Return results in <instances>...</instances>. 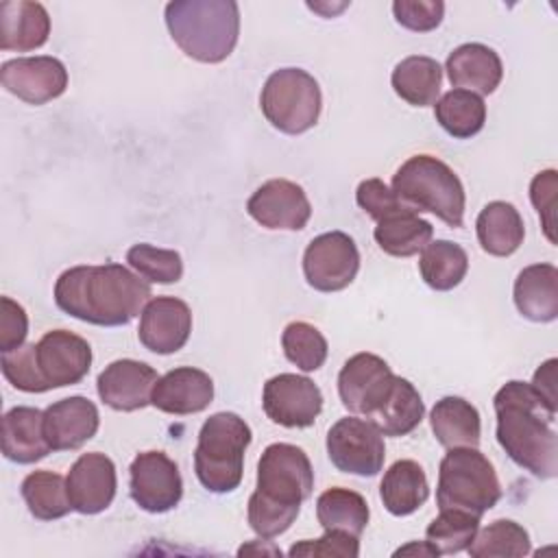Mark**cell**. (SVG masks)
Listing matches in <instances>:
<instances>
[{
    "label": "cell",
    "mask_w": 558,
    "mask_h": 558,
    "mask_svg": "<svg viewBox=\"0 0 558 558\" xmlns=\"http://www.w3.org/2000/svg\"><path fill=\"white\" fill-rule=\"evenodd\" d=\"M150 296L148 281L122 264L74 266L63 270L54 283L57 307L98 327L131 323Z\"/></svg>",
    "instance_id": "6da1fadb"
},
{
    "label": "cell",
    "mask_w": 558,
    "mask_h": 558,
    "mask_svg": "<svg viewBox=\"0 0 558 558\" xmlns=\"http://www.w3.org/2000/svg\"><path fill=\"white\" fill-rule=\"evenodd\" d=\"M493 408L497 414V442L508 458L538 480L556 477V405L545 401L532 384L512 379L497 390Z\"/></svg>",
    "instance_id": "7a4b0ae2"
},
{
    "label": "cell",
    "mask_w": 558,
    "mask_h": 558,
    "mask_svg": "<svg viewBox=\"0 0 558 558\" xmlns=\"http://www.w3.org/2000/svg\"><path fill=\"white\" fill-rule=\"evenodd\" d=\"M314 490L307 453L290 442H272L257 462V486L248 497V525L259 538L283 534Z\"/></svg>",
    "instance_id": "3957f363"
},
{
    "label": "cell",
    "mask_w": 558,
    "mask_h": 558,
    "mask_svg": "<svg viewBox=\"0 0 558 558\" xmlns=\"http://www.w3.org/2000/svg\"><path fill=\"white\" fill-rule=\"evenodd\" d=\"M172 41L194 61H225L240 35V7L233 0H174L166 4Z\"/></svg>",
    "instance_id": "277c9868"
},
{
    "label": "cell",
    "mask_w": 558,
    "mask_h": 558,
    "mask_svg": "<svg viewBox=\"0 0 558 558\" xmlns=\"http://www.w3.org/2000/svg\"><path fill=\"white\" fill-rule=\"evenodd\" d=\"M251 438L248 423L235 412H216L203 423L194 449V471L203 488L222 495L240 486Z\"/></svg>",
    "instance_id": "5b68a950"
},
{
    "label": "cell",
    "mask_w": 558,
    "mask_h": 558,
    "mask_svg": "<svg viewBox=\"0 0 558 558\" xmlns=\"http://www.w3.org/2000/svg\"><path fill=\"white\" fill-rule=\"evenodd\" d=\"M392 192L414 211H429L458 229L464 222V187L458 174L438 157L414 155L392 177Z\"/></svg>",
    "instance_id": "8992f818"
},
{
    "label": "cell",
    "mask_w": 558,
    "mask_h": 558,
    "mask_svg": "<svg viewBox=\"0 0 558 558\" xmlns=\"http://www.w3.org/2000/svg\"><path fill=\"white\" fill-rule=\"evenodd\" d=\"M501 499V484L493 462L477 447H453L438 466L436 504L482 517Z\"/></svg>",
    "instance_id": "52a82bcc"
},
{
    "label": "cell",
    "mask_w": 558,
    "mask_h": 558,
    "mask_svg": "<svg viewBox=\"0 0 558 558\" xmlns=\"http://www.w3.org/2000/svg\"><path fill=\"white\" fill-rule=\"evenodd\" d=\"M266 120L288 135L310 131L320 116L323 96L316 78L301 68L275 70L259 94Z\"/></svg>",
    "instance_id": "ba28073f"
},
{
    "label": "cell",
    "mask_w": 558,
    "mask_h": 558,
    "mask_svg": "<svg viewBox=\"0 0 558 558\" xmlns=\"http://www.w3.org/2000/svg\"><path fill=\"white\" fill-rule=\"evenodd\" d=\"M327 456L342 473L373 477L384 466V434L371 421L344 416L327 432Z\"/></svg>",
    "instance_id": "9c48e42d"
},
{
    "label": "cell",
    "mask_w": 558,
    "mask_h": 558,
    "mask_svg": "<svg viewBox=\"0 0 558 558\" xmlns=\"http://www.w3.org/2000/svg\"><path fill=\"white\" fill-rule=\"evenodd\" d=\"M35 373L39 392L78 384L92 366V347L85 338L68 331L52 329L33 342Z\"/></svg>",
    "instance_id": "30bf717a"
},
{
    "label": "cell",
    "mask_w": 558,
    "mask_h": 558,
    "mask_svg": "<svg viewBox=\"0 0 558 558\" xmlns=\"http://www.w3.org/2000/svg\"><path fill=\"white\" fill-rule=\"evenodd\" d=\"M360 270V251L344 231L316 235L303 253L305 281L318 292H338L353 283Z\"/></svg>",
    "instance_id": "8fae6325"
},
{
    "label": "cell",
    "mask_w": 558,
    "mask_h": 558,
    "mask_svg": "<svg viewBox=\"0 0 558 558\" xmlns=\"http://www.w3.org/2000/svg\"><path fill=\"white\" fill-rule=\"evenodd\" d=\"M392 381L395 373L390 371L386 360L364 351L351 355L340 368L338 395L349 412L371 418L386 401Z\"/></svg>",
    "instance_id": "7c38bea8"
},
{
    "label": "cell",
    "mask_w": 558,
    "mask_h": 558,
    "mask_svg": "<svg viewBox=\"0 0 558 558\" xmlns=\"http://www.w3.org/2000/svg\"><path fill=\"white\" fill-rule=\"evenodd\" d=\"M131 499L150 514L172 510L183 497V480L174 460L163 451L137 453L129 469Z\"/></svg>",
    "instance_id": "4fadbf2b"
},
{
    "label": "cell",
    "mask_w": 558,
    "mask_h": 558,
    "mask_svg": "<svg viewBox=\"0 0 558 558\" xmlns=\"http://www.w3.org/2000/svg\"><path fill=\"white\" fill-rule=\"evenodd\" d=\"M262 405L266 416L281 427H310L323 410V392L310 377L279 373L264 384Z\"/></svg>",
    "instance_id": "5bb4252c"
},
{
    "label": "cell",
    "mask_w": 558,
    "mask_h": 558,
    "mask_svg": "<svg viewBox=\"0 0 558 558\" xmlns=\"http://www.w3.org/2000/svg\"><path fill=\"white\" fill-rule=\"evenodd\" d=\"M0 81L2 87L20 100L28 105H44L65 92L68 70L57 57L50 54L17 57L2 63Z\"/></svg>",
    "instance_id": "9a60e30c"
},
{
    "label": "cell",
    "mask_w": 558,
    "mask_h": 558,
    "mask_svg": "<svg viewBox=\"0 0 558 558\" xmlns=\"http://www.w3.org/2000/svg\"><path fill=\"white\" fill-rule=\"evenodd\" d=\"M246 211L266 229L301 231L312 216V205L299 183L270 179L251 194Z\"/></svg>",
    "instance_id": "2e32d148"
},
{
    "label": "cell",
    "mask_w": 558,
    "mask_h": 558,
    "mask_svg": "<svg viewBox=\"0 0 558 558\" xmlns=\"http://www.w3.org/2000/svg\"><path fill=\"white\" fill-rule=\"evenodd\" d=\"M72 510L81 514H98L107 510L116 497L118 477L116 464L109 456L92 451L83 453L65 477Z\"/></svg>",
    "instance_id": "e0dca14e"
},
{
    "label": "cell",
    "mask_w": 558,
    "mask_h": 558,
    "mask_svg": "<svg viewBox=\"0 0 558 558\" xmlns=\"http://www.w3.org/2000/svg\"><path fill=\"white\" fill-rule=\"evenodd\" d=\"M192 333V310L177 296L150 299L140 318V342L159 355L177 353L185 347Z\"/></svg>",
    "instance_id": "ac0fdd59"
},
{
    "label": "cell",
    "mask_w": 558,
    "mask_h": 558,
    "mask_svg": "<svg viewBox=\"0 0 558 558\" xmlns=\"http://www.w3.org/2000/svg\"><path fill=\"white\" fill-rule=\"evenodd\" d=\"M157 371L140 360H116L96 379L98 397L105 405L118 412L142 410L150 403L157 384Z\"/></svg>",
    "instance_id": "d6986e66"
},
{
    "label": "cell",
    "mask_w": 558,
    "mask_h": 558,
    "mask_svg": "<svg viewBox=\"0 0 558 558\" xmlns=\"http://www.w3.org/2000/svg\"><path fill=\"white\" fill-rule=\"evenodd\" d=\"M98 408L87 397H68L44 410V434L52 451H72L96 436Z\"/></svg>",
    "instance_id": "ffe728a7"
},
{
    "label": "cell",
    "mask_w": 558,
    "mask_h": 558,
    "mask_svg": "<svg viewBox=\"0 0 558 558\" xmlns=\"http://www.w3.org/2000/svg\"><path fill=\"white\" fill-rule=\"evenodd\" d=\"M214 399L211 377L194 366H179L157 379L150 405L166 414H196L203 412Z\"/></svg>",
    "instance_id": "44dd1931"
},
{
    "label": "cell",
    "mask_w": 558,
    "mask_h": 558,
    "mask_svg": "<svg viewBox=\"0 0 558 558\" xmlns=\"http://www.w3.org/2000/svg\"><path fill=\"white\" fill-rule=\"evenodd\" d=\"M445 70L456 89H469L475 94H493L504 78L499 54L477 41L462 44L451 50Z\"/></svg>",
    "instance_id": "7402d4cb"
},
{
    "label": "cell",
    "mask_w": 558,
    "mask_h": 558,
    "mask_svg": "<svg viewBox=\"0 0 558 558\" xmlns=\"http://www.w3.org/2000/svg\"><path fill=\"white\" fill-rule=\"evenodd\" d=\"M50 35V15L44 4L7 0L0 4V48L28 52L41 48Z\"/></svg>",
    "instance_id": "603a6c76"
},
{
    "label": "cell",
    "mask_w": 558,
    "mask_h": 558,
    "mask_svg": "<svg viewBox=\"0 0 558 558\" xmlns=\"http://www.w3.org/2000/svg\"><path fill=\"white\" fill-rule=\"evenodd\" d=\"M44 434V412L31 405H17L2 416V453L17 464H33L50 453Z\"/></svg>",
    "instance_id": "cb8c5ba5"
},
{
    "label": "cell",
    "mask_w": 558,
    "mask_h": 558,
    "mask_svg": "<svg viewBox=\"0 0 558 558\" xmlns=\"http://www.w3.org/2000/svg\"><path fill=\"white\" fill-rule=\"evenodd\" d=\"M514 305L532 323H551L558 316V268L554 264L525 266L514 279Z\"/></svg>",
    "instance_id": "d4e9b609"
},
{
    "label": "cell",
    "mask_w": 558,
    "mask_h": 558,
    "mask_svg": "<svg viewBox=\"0 0 558 558\" xmlns=\"http://www.w3.org/2000/svg\"><path fill=\"white\" fill-rule=\"evenodd\" d=\"M429 425L436 440L447 447H477L482 423L477 408L462 397H442L429 412Z\"/></svg>",
    "instance_id": "484cf974"
},
{
    "label": "cell",
    "mask_w": 558,
    "mask_h": 558,
    "mask_svg": "<svg viewBox=\"0 0 558 558\" xmlns=\"http://www.w3.org/2000/svg\"><path fill=\"white\" fill-rule=\"evenodd\" d=\"M475 231L482 251L495 257L512 255L523 244L525 235L519 209L506 201L488 203L475 220Z\"/></svg>",
    "instance_id": "4316f807"
},
{
    "label": "cell",
    "mask_w": 558,
    "mask_h": 558,
    "mask_svg": "<svg viewBox=\"0 0 558 558\" xmlns=\"http://www.w3.org/2000/svg\"><path fill=\"white\" fill-rule=\"evenodd\" d=\"M384 508L395 517L416 512L429 497V484L423 466L414 460H397L379 484Z\"/></svg>",
    "instance_id": "83f0119b"
},
{
    "label": "cell",
    "mask_w": 558,
    "mask_h": 558,
    "mask_svg": "<svg viewBox=\"0 0 558 558\" xmlns=\"http://www.w3.org/2000/svg\"><path fill=\"white\" fill-rule=\"evenodd\" d=\"M395 94L412 107H429L438 100L442 68L436 59L412 54L401 59L390 76Z\"/></svg>",
    "instance_id": "f1b7e54d"
},
{
    "label": "cell",
    "mask_w": 558,
    "mask_h": 558,
    "mask_svg": "<svg viewBox=\"0 0 558 558\" xmlns=\"http://www.w3.org/2000/svg\"><path fill=\"white\" fill-rule=\"evenodd\" d=\"M425 414V403L414 388L412 381L397 377L386 401L377 408V412L368 418L384 436H405L418 427Z\"/></svg>",
    "instance_id": "f546056e"
},
{
    "label": "cell",
    "mask_w": 558,
    "mask_h": 558,
    "mask_svg": "<svg viewBox=\"0 0 558 558\" xmlns=\"http://www.w3.org/2000/svg\"><path fill=\"white\" fill-rule=\"evenodd\" d=\"M316 517L325 532H344L351 536H362L368 525V504L351 488H327L316 499Z\"/></svg>",
    "instance_id": "4dcf8cb0"
},
{
    "label": "cell",
    "mask_w": 558,
    "mask_h": 558,
    "mask_svg": "<svg viewBox=\"0 0 558 558\" xmlns=\"http://www.w3.org/2000/svg\"><path fill=\"white\" fill-rule=\"evenodd\" d=\"M434 235V227L414 209H403L377 222L373 238L377 246L392 257H412L423 251Z\"/></svg>",
    "instance_id": "1f68e13d"
},
{
    "label": "cell",
    "mask_w": 558,
    "mask_h": 558,
    "mask_svg": "<svg viewBox=\"0 0 558 558\" xmlns=\"http://www.w3.org/2000/svg\"><path fill=\"white\" fill-rule=\"evenodd\" d=\"M434 116L451 137L469 140L484 129L486 105L480 94L453 87L434 102Z\"/></svg>",
    "instance_id": "d6a6232c"
},
{
    "label": "cell",
    "mask_w": 558,
    "mask_h": 558,
    "mask_svg": "<svg viewBox=\"0 0 558 558\" xmlns=\"http://www.w3.org/2000/svg\"><path fill=\"white\" fill-rule=\"evenodd\" d=\"M418 270L423 281L438 292L453 290L466 277L469 255L466 251L449 240H434L421 251Z\"/></svg>",
    "instance_id": "836d02e7"
},
{
    "label": "cell",
    "mask_w": 558,
    "mask_h": 558,
    "mask_svg": "<svg viewBox=\"0 0 558 558\" xmlns=\"http://www.w3.org/2000/svg\"><path fill=\"white\" fill-rule=\"evenodd\" d=\"M22 499L28 512L39 521H54L72 510L65 480L52 471H33L22 480Z\"/></svg>",
    "instance_id": "e575fe53"
},
{
    "label": "cell",
    "mask_w": 558,
    "mask_h": 558,
    "mask_svg": "<svg viewBox=\"0 0 558 558\" xmlns=\"http://www.w3.org/2000/svg\"><path fill=\"white\" fill-rule=\"evenodd\" d=\"M466 551L471 558H521L530 554V534L517 521L497 519L475 532Z\"/></svg>",
    "instance_id": "d590c367"
},
{
    "label": "cell",
    "mask_w": 558,
    "mask_h": 558,
    "mask_svg": "<svg viewBox=\"0 0 558 558\" xmlns=\"http://www.w3.org/2000/svg\"><path fill=\"white\" fill-rule=\"evenodd\" d=\"M480 530V517L458 508H445L440 514L427 525L425 536L438 549V554H458L464 551L475 532Z\"/></svg>",
    "instance_id": "8d00e7d4"
},
{
    "label": "cell",
    "mask_w": 558,
    "mask_h": 558,
    "mask_svg": "<svg viewBox=\"0 0 558 558\" xmlns=\"http://www.w3.org/2000/svg\"><path fill=\"white\" fill-rule=\"evenodd\" d=\"M281 347L286 357L301 371H318L327 360V340L325 336L305 320H294L286 325L281 333Z\"/></svg>",
    "instance_id": "74e56055"
},
{
    "label": "cell",
    "mask_w": 558,
    "mask_h": 558,
    "mask_svg": "<svg viewBox=\"0 0 558 558\" xmlns=\"http://www.w3.org/2000/svg\"><path fill=\"white\" fill-rule=\"evenodd\" d=\"M126 262L142 279L150 283H174L183 275V259L172 248L133 244L126 251Z\"/></svg>",
    "instance_id": "f35d334b"
},
{
    "label": "cell",
    "mask_w": 558,
    "mask_h": 558,
    "mask_svg": "<svg viewBox=\"0 0 558 558\" xmlns=\"http://www.w3.org/2000/svg\"><path fill=\"white\" fill-rule=\"evenodd\" d=\"M355 201L366 216L375 222L390 218L403 209H410L381 179H364L355 190Z\"/></svg>",
    "instance_id": "ab89813d"
},
{
    "label": "cell",
    "mask_w": 558,
    "mask_h": 558,
    "mask_svg": "<svg viewBox=\"0 0 558 558\" xmlns=\"http://www.w3.org/2000/svg\"><path fill=\"white\" fill-rule=\"evenodd\" d=\"M556 190L558 172L554 168L534 174L530 183V201L541 216V227L551 244H556Z\"/></svg>",
    "instance_id": "60d3db41"
},
{
    "label": "cell",
    "mask_w": 558,
    "mask_h": 558,
    "mask_svg": "<svg viewBox=\"0 0 558 558\" xmlns=\"http://www.w3.org/2000/svg\"><path fill=\"white\" fill-rule=\"evenodd\" d=\"M395 20L414 33L434 31L445 15V4L440 0H395Z\"/></svg>",
    "instance_id": "b9f144b4"
},
{
    "label": "cell",
    "mask_w": 558,
    "mask_h": 558,
    "mask_svg": "<svg viewBox=\"0 0 558 558\" xmlns=\"http://www.w3.org/2000/svg\"><path fill=\"white\" fill-rule=\"evenodd\" d=\"M290 556H340V558H355L360 556V541L357 536L344 532H325L316 541H301L290 547Z\"/></svg>",
    "instance_id": "7bdbcfd3"
},
{
    "label": "cell",
    "mask_w": 558,
    "mask_h": 558,
    "mask_svg": "<svg viewBox=\"0 0 558 558\" xmlns=\"http://www.w3.org/2000/svg\"><path fill=\"white\" fill-rule=\"evenodd\" d=\"M28 333V316L11 296L0 299V351L9 353L24 344Z\"/></svg>",
    "instance_id": "ee69618b"
},
{
    "label": "cell",
    "mask_w": 558,
    "mask_h": 558,
    "mask_svg": "<svg viewBox=\"0 0 558 558\" xmlns=\"http://www.w3.org/2000/svg\"><path fill=\"white\" fill-rule=\"evenodd\" d=\"M532 388L545 399L549 401L551 405L558 408V401H556V360L549 357L547 362H543L536 373H534V379H532Z\"/></svg>",
    "instance_id": "f6af8a7d"
},
{
    "label": "cell",
    "mask_w": 558,
    "mask_h": 558,
    "mask_svg": "<svg viewBox=\"0 0 558 558\" xmlns=\"http://www.w3.org/2000/svg\"><path fill=\"white\" fill-rule=\"evenodd\" d=\"M395 556H440V554H438V549L429 541H423V543L412 541V543L399 547L395 551Z\"/></svg>",
    "instance_id": "bcb514c9"
}]
</instances>
